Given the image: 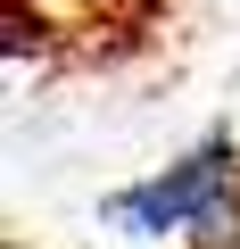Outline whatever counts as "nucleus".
<instances>
[{"label":"nucleus","instance_id":"obj_1","mask_svg":"<svg viewBox=\"0 0 240 249\" xmlns=\"http://www.w3.org/2000/svg\"><path fill=\"white\" fill-rule=\"evenodd\" d=\"M240 191V150H232V133H207L191 158H174V166H158L149 183H133V191H108V224L116 232H133V241H166V232H191L215 199H232Z\"/></svg>","mask_w":240,"mask_h":249},{"label":"nucleus","instance_id":"obj_2","mask_svg":"<svg viewBox=\"0 0 240 249\" xmlns=\"http://www.w3.org/2000/svg\"><path fill=\"white\" fill-rule=\"evenodd\" d=\"M182 241H191V249H240V191H232V199H215Z\"/></svg>","mask_w":240,"mask_h":249}]
</instances>
